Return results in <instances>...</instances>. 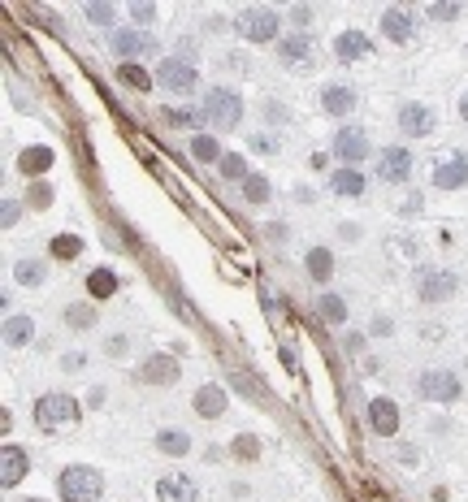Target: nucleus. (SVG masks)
Listing matches in <instances>:
<instances>
[{"label":"nucleus","mask_w":468,"mask_h":502,"mask_svg":"<svg viewBox=\"0 0 468 502\" xmlns=\"http://www.w3.org/2000/svg\"><path fill=\"white\" fill-rule=\"evenodd\" d=\"M35 424H40L44 433L74 428L79 424V399H69V394H44V399L35 403Z\"/></svg>","instance_id":"1"},{"label":"nucleus","mask_w":468,"mask_h":502,"mask_svg":"<svg viewBox=\"0 0 468 502\" xmlns=\"http://www.w3.org/2000/svg\"><path fill=\"white\" fill-rule=\"evenodd\" d=\"M204 122L217 126V130H234L243 122V100L230 91V87H212L204 95Z\"/></svg>","instance_id":"2"},{"label":"nucleus","mask_w":468,"mask_h":502,"mask_svg":"<svg viewBox=\"0 0 468 502\" xmlns=\"http://www.w3.org/2000/svg\"><path fill=\"white\" fill-rule=\"evenodd\" d=\"M104 489V477L96 468H83V463H74V468L61 472V498L65 502H96Z\"/></svg>","instance_id":"3"},{"label":"nucleus","mask_w":468,"mask_h":502,"mask_svg":"<svg viewBox=\"0 0 468 502\" xmlns=\"http://www.w3.org/2000/svg\"><path fill=\"white\" fill-rule=\"evenodd\" d=\"M278 13L273 9H265V5H256V9H247L243 18H239V35L243 40H251V44H269L273 35H278Z\"/></svg>","instance_id":"4"},{"label":"nucleus","mask_w":468,"mask_h":502,"mask_svg":"<svg viewBox=\"0 0 468 502\" xmlns=\"http://www.w3.org/2000/svg\"><path fill=\"white\" fill-rule=\"evenodd\" d=\"M416 390L425 394V399H434V403H451V399H460V377L447 373V368H434V373H425L416 381Z\"/></svg>","instance_id":"5"},{"label":"nucleus","mask_w":468,"mask_h":502,"mask_svg":"<svg viewBox=\"0 0 468 502\" xmlns=\"http://www.w3.org/2000/svg\"><path fill=\"white\" fill-rule=\"evenodd\" d=\"M156 83H161V87H169L173 95H187V91L195 87V65H187V61H161Z\"/></svg>","instance_id":"6"},{"label":"nucleus","mask_w":468,"mask_h":502,"mask_svg":"<svg viewBox=\"0 0 468 502\" xmlns=\"http://www.w3.org/2000/svg\"><path fill=\"white\" fill-rule=\"evenodd\" d=\"M113 52L118 57H148V52H156V40L148 30H130V26H122V30H113Z\"/></svg>","instance_id":"7"},{"label":"nucleus","mask_w":468,"mask_h":502,"mask_svg":"<svg viewBox=\"0 0 468 502\" xmlns=\"http://www.w3.org/2000/svg\"><path fill=\"white\" fill-rule=\"evenodd\" d=\"M334 156H338L347 169H355L360 160L369 156V139H365V130H338V134H334Z\"/></svg>","instance_id":"8"},{"label":"nucleus","mask_w":468,"mask_h":502,"mask_svg":"<svg viewBox=\"0 0 468 502\" xmlns=\"http://www.w3.org/2000/svg\"><path fill=\"white\" fill-rule=\"evenodd\" d=\"M408 173H412V156L404 148H386L377 156V177L382 182H408Z\"/></svg>","instance_id":"9"},{"label":"nucleus","mask_w":468,"mask_h":502,"mask_svg":"<svg viewBox=\"0 0 468 502\" xmlns=\"http://www.w3.org/2000/svg\"><path fill=\"white\" fill-rule=\"evenodd\" d=\"M178 360L173 355H148V360H143V368H139V377L148 381V385H173L178 381Z\"/></svg>","instance_id":"10"},{"label":"nucleus","mask_w":468,"mask_h":502,"mask_svg":"<svg viewBox=\"0 0 468 502\" xmlns=\"http://www.w3.org/2000/svg\"><path fill=\"white\" fill-rule=\"evenodd\" d=\"M399 130L412 134V139H425L429 130H434V113H429L425 104H404L399 109Z\"/></svg>","instance_id":"11"},{"label":"nucleus","mask_w":468,"mask_h":502,"mask_svg":"<svg viewBox=\"0 0 468 502\" xmlns=\"http://www.w3.org/2000/svg\"><path fill=\"white\" fill-rule=\"evenodd\" d=\"M156 498L161 502H195V481L191 477H161L156 481Z\"/></svg>","instance_id":"12"},{"label":"nucleus","mask_w":468,"mask_h":502,"mask_svg":"<svg viewBox=\"0 0 468 502\" xmlns=\"http://www.w3.org/2000/svg\"><path fill=\"white\" fill-rule=\"evenodd\" d=\"M369 420H373V433L390 438L394 428H399V407H394L390 399H373V403H369Z\"/></svg>","instance_id":"13"},{"label":"nucleus","mask_w":468,"mask_h":502,"mask_svg":"<svg viewBox=\"0 0 468 502\" xmlns=\"http://www.w3.org/2000/svg\"><path fill=\"white\" fill-rule=\"evenodd\" d=\"M434 182H438L443 191L464 187V182H468V156H447V160L438 165V173H434Z\"/></svg>","instance_id":"14"},{"label":"nucleus","mask_w":468,"mask_h":502,"mask_svg":"<svg viewBox=\"0 0 468 502\" xmlns=\"http://www.w3.org/2000/svg\"><path fill=\"white\" fill-rule=\"evenodd\" d=\"M195 411H200L204 420H217V416L226 411V390H222V385H200V390H195Z\"/></svg>","instance_id":"15"},{"label":"nucleus","mask_w":468,"mask_h":502,"mask_svg":"<svg viewBox=\"0 0 468 502\" xmlns=\"http://www.w3.org/2000/svg\"><path fill=\"white\" fill-rule=\"evenodd\" d=\"M26 477V455L18 450V446H5V450H0V485H18Z\"/></svg>","instance_id":"16"},{"label":"nucleus","mask_w":468,"mask_h":502,"mask_svg":"<svg viewBox=\"0 0 468 502\" xmlns=\"http://www.w3.org/2000/svg\"><path fill=\"white\" fill-rule=\"evenodd\" d=\"M330 187H334V195H343V199H360V195H365V173H360V169H334Z\"/></svg>","instance_id":"17"},{"label":"nucleus","mask_w":468,"mask_h":502,"mask_svg":"<svg viewBox=\"0 0 468 502\" xmlns=\"http://www.w3.org/2000/svg\"><path fill=\"white\" fill-rule=\"evenodd\" d=\"M334 52L343 57V61H365L373 48H369V40H365V35H360V30H343L338 35V40H334Z\"/></svg>","instance_id":"18"},{"label":"nucleus","mask_w":468,"mask_h":502,"mask_svg":"<svg viewBox=\"0 0 468 502\" xmlns=\"http://www.w3.org/2000/svg\"><path fill=\"white\" fill-rule=\"evenodd\" d=\"M321 109H326L330 117L351 113V109H355V91H351V87H326V91H321Z\"/></svg>","instance_id":"19"},{"label":"nucleus","mask_w":468,"mask_h":502,"mask_svg":"<svg viewBox=\"0 0 468 502\" xmlns=\"http://www.w3.org/2000/svg\"><path fill=\"white\" fill-rule=\"evenodd\" d=\"M382 30H386V40L404 44V40H412V18H408L404 9H386V13H382Z\"/></svg>","instance_id":"20"},{"label":"nucleus","mask_w":468,"mask_h":502,"mask_svg":"<svg viewBox=\"0 0 468 502\" xmlns=\"http://www.w3.org/2000/svg\"><path fill=\"white\" fill-rule=\"evenodd\" d=\"M312 57V40H308V35H286V40H282V61L286 65H304Z\"/></svg>","instance_id":"21"},{"label":"nucleus","mask_w":468,"mask_h":502,"mask_svg":"<svg viewBox=\"0 0 468 502\" xmlns=\"http://www.w3.org/2000/svg\"><path fill=\"white\" fill-rule=\"evenodd\" d=\"M48 165H52V148H22V152H18V169L30 173V177L44 173Z\"/></svg>","instance_id":"22"},{"label":"nucleus","mask_w":468,"mask_h":502,"mask_svg":"<svg viewBox=\"0 0 468 502\" xmlns=\"http://www.w3.org/2000/svg\"><path fill=\"white\" fill-rule=\"evenodd\" d=\"M451 291H455V277H451V273H434V277H425V281H421L425 303H438V299H447Z\"/></svg>","instance_id":"23"},{"label":"nucleus","mask_w":468,"mask_h":502,"mask_svg":"<svg viewBox=\"0 0 468 502\" xmlns=\"http://www.w3.org/2000/svg\"><path fill=\"white\" fill-rule=\"evenodd\" d=\"M156 446H161V455H187L191 450V438L183 433V428H161Z\"/></svg>","instance_id":"24"},{"label":"nucleus","mask_w":468,"mask_h":502,"mask_svg":"<svg viewBox=\"0 0 468 502\" xmlns=\"http://www.w3.org/2000/svg\"><path fill=\"white\" fill-rule=\"evenodd\" d=\"M308 273H312L316 281H330V277H334V256H330L326 247H312V251H308Z\"/></svg>","instance_id":"25"},{"label":"nucleus","mask_w":468,"mask_h":502,"mask_svg":"<svg viewBox=\"0 0 468 502\" xmlns=\"http://www.w3.org/2000/svg\"><path fill=\"white\" fill-rule=\"evenodd\" d=\"M30 334H35L30 316H9V320H5V342H9V346H26Z\"/></svg>","instance_id":"26"},{"label":"nucleus","mask_w":468,"mask_h":502,"mask_svg":"<svg viewBox=\"0 0 468 502\" xmlns=\"http://www.w3.org/2000/svg\"><path fill=\"white\" fill-rule=\"evenodd\" d=\"M87 291H91V299H104V295L118 291V277H113L109 269H96V273L87 277Z\"/></svg>","instance_id":"27"},{"label":"nucleus","mask_w":468,"mask_h":502,"mask_svg":"<svg viewBox=\"0 0 468 502\" xmlns=\"http://www.w3.org/2000/svg\"><path fill=\"white\" fill-rule=\"evenodd\" d=\"M316 312H321V316H326V320H334V325H338V320H347V303H343L338 295H321V303H316Z\"/></svg>","instance_id":"28"},{"label":"nucleus","mask_w":468,"mask_h":502,"mask_svg":"<svg viewBox=\"0 0 468 502\" xmlns=\"http://www.w3.org/2000/svg\"><path fill=\"white\" fill-rule=\"evenodd\" d=\"M191 152H195V160H222L217 139H212V134H195V139H191Z\"/></svg>","instance_id":"29"},{"label":"nucleus","mask_w":468,"mask_h":502,"mask_svg":"<svg viewBox=\"0 0 468 502\" xmlns=\"http://www.w3.org/2000/svg\"><path fill=\"white\" fill-rule=\"evenodd\" d=\"M222 177L247 182V177H251V173H247V160H243V156H234V152H226V156H222Z\"/></svg>","instance_id":"30"},{"label":"nucleus","mask_w":468,"mask_h":502,"mask_svg":"<svg viewBox=\"0 0 468 502\" xmlns=\"http://www.w3.org/2000/svg\"><path fill=\"white\" fill-rule=\"evenodd\" d=\"M243 195H247L251 204H265V199H269V182H265L261 173H251L247 182H243Z\"/></svg>","instance_id":"31"},{"label":"nucleus","mask_w":468,"mask_h":502,"mask_svg":"<svg viewBox=\"0 0 468 502\" xmlns=\"http://www.w3.org/2000/svg\"><path fill=\"white\" fill-rule=\"evenodd\" d=\"M118 78L130 83V87H143V91H148V83H152V78H148V69H139V65H130V61L118 69Z\"/></svg>","instance_id":"32"},{"label":"nucleus","mask_w":468,"mask_h":502,"mask_svg":"<svg viewBox=\"0 0 468 502\" xmlns=\"http://www.w3.org/2000/svg\"><path fill=\"white\" fill-rule=\"evenodd\" d=\"M18 281H22V286H40V281H44V264H40V260H22V264H18Z\"/></svg>","instance_id":"33"},{"label":"nucleus","mask_w":468,"mask_h":502,"mask_svg":"<svg viewBox=\"0 0 468 502\" xmlns=\"http://www.w3.org/2000/svg\"><path fill=\"white\" fill-rule=\"evenodd\" d=\"M79 234H61L57 243H52V256H61V260H69V256H79Z\"/></svg>","instance_id":"34"},{"label":"nucleus","mask_w":468,"mask_h":502,"mask_svg":"<svg viewBox=\"0 0 468 502\" xmlns=\"http://www.w3.org/2000/svg\"><path fill=\"white\" fill-rule=\"evenodd\" d=\"M26 204H30V208H48V204H52V187H48V182H44V187H30V191H26Z\"/></svg>","instance_id":"35"},{"label":"nucleus","mask_w":468,"mask_h":502,"mask_svg":"<svg viewBox=\"0 0 468 502\" xmlns=\"http://www.w3.org/2000/svg\"><path fill=\"white\" fill-rule=\"evenodd\" d=\"M18 217H22V204H18V199H5V208H0V226L9 230V226H13Z\"/></svg>","instance_id":"36"},{"label":"nucleus","mask_w":468,"mask_h":502,"mask_svg":"<svg viewBox=\"0 0 468 502\" xmlns=\"http://www.w3.org/2000/svg\"><path fill=\"white\" fill-rule=\"evenodd\" d=\"M65 320H69V325H91L96 312H91V308H69V312H65Z\"/></svg>","instance_id":"37"},{"label":"nucleus","mask_w":468,"mask_h":502,"mask_svg":"<svg viewBox=\"0 0 468 502\" xmlns=\"http://www.w3.org/2000/svg\"><path fill=\"white\" fill-rule=\"evenodd\" d=\"M152 13H156V9L143 5V0H135V5H130V18H135V22H152Z\"/></svg>","instance_id":"38"},{"label":"nucleus","mask_w":468,"mask_h":502,"mask_svg":"<svg viewBox=\"0 0 468 502\" xmlns=\"http://www.w3.org/2000/svg\"><path fill=\"white\" fill-rule=\"evenodd\" d=\"M87 18L91 22H113V9L109 5H87Z\"/></svg>","instance_id":"39"},{"label":"nucleus","mask_w":468,"mask_h":502,"mask_svg":"<svg viewBox=\"0 0 468 502\" xmlns=\"http://www.w3.org/2000/svg\"><path fill=\"white\" fill-rule=\"evenodd\" d=\"M169 122H178V126H195V113H187V109H169Z\"/></svg>","instance_id":"40"},{"label":"nucleus","mask_w":468,"mask_h":502,"mask_svg":"<svg viewBox=\"0 0 468 502\" xmlns=\"http://www.w3.org/2000/svg\"><path fill=\"white\" fill-rule=\"evenodd\" d=\"M434 18H443V22H447V18H460V5H438Z\"/></svg>","instance_id":"41"},{"label":"nucleus","mask_w":468,"mask_h":502,"mask_svg":"<svg viewBox=\"0 0 468 502\" xmlns=\"http://www.w3.org/2000/svg\"><path fill=\"white\" fill-rule=\"evenodd\" d=\"M104 351H109V355H122V351H126V342H122V338H109V342H104Z\"/></svg>","instance_id":"42"},{"label":"nucleus","mask_w":468,"mask_h":502,"mask_svg":"<svg viewBox=\"0 0 468 502\" xmlns=\"http://www.w3.org/2000/svg\"><path fill=\"white\" fill-rule=\"evenodd\" d=\"M239 455H256V442H251V438H239Z\"/></svg>","instance_id":"43"},{"label":"nucleus","mask_w":468,"mask_h":502,"mask_svg":"<svg viewBox=\"0 0 468 502\" xmlns=\"http://www.w3.org/2000/svg\"><path fill=\"white\" fill-rule=\"evenodd\" d=\"M460 117H464V122H468V95H464V100H460Z\"/></svg>","instance_id":"44"},{"label":"nucleus","mask_w":468,"mask_h":502,"mask_svg":"<svg viewBox=\"0 0 468 502\" xmlns=\"http://www.w3.org/2000/svg\"><path fill=\"white\" fill-rule=\"evenodd\" d=\"M26 502H44V498H26Z\"/></svg>","instance_id":"45"}]
</instances>
